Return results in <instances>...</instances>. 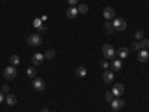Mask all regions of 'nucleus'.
Listing matches in <instances>:
<instances>
[{
  "label": "nucleus",
  "mask_w": 149,
  "mask_h": 112,
  "mask_svg": "<svg viewBox=\"0 0 149 112\" xmlns=\"http://www.w3.org/2000/svg\"><path fill=\"white\" fill-rule=\"evenodd\" d=\"M115 55H116V51L113 49V46L109 45V43H104V45H103V57H104L106 60H112Z\"/></svg>",
  "instance_id": "1"
},
{
  "label": "nucleus",
  "mask_w": 149,
  "mask_h": 112,
  "mask_svg": "<svg viewBox=\"0 0 149 112\" xmlns=\"http://www.w3.org/2000/svg\"><path fill=\"white\" fill-rule=\"evenodd\" d=\"M112 24H113L115 32H124L127 29V22L124 21L122 18H113V20H112Z\"/></svg>",
  "instance_id": "2"
},
{
  "label": "nucleus",
  "mask_w": 149,
  "mask_h": 112,
  "mask_svg": "<svg viewBox=\"0 0 149 112\" xmlns=\"http://www.w3.org/2000/svg\"><path fill=\"white\" fill-rule=\"evenodd\" d=\"M3 76H5L8 81L15 79V76H17V69H15V66H8V67L3 70Z\"/></svg>",
  "instance_id": "3"
},
{
  "label": "nucleus",
  "mask_w": 149,
  "mask_h": 112,
  "mask_svg": "<svg viewBox=\"0 0 149 112\" xmlns=\"http://www.w3.org/2000/svg\"><path fill=\"white\" fill-rule=\"evenodd\" d=\"M27 42H29L30 46H40V45H42V37L37 34V33H33V34L29 36Z\"/></svg>",
  "instance_id": "4"
},
{
  "label": "nucleus",
  "mask_w": 149,
  "mask_h": 112,
  "mask_svg": "<svg viewBox=\"0 0 149 112\" xmlns=\"http://www.w3.org/2000/svg\"><path fill=\"white\" fill-rule=\"evenodd\" d=\"M33 88L37 93H42L45 91V81L42 78H33Z\"/></svg>",
  "instance_id": "5"
},
{
  "label": "nucleus",
  "mask_w": 149,
  "mask_h": 112,
  "mask_svg": "<svg viewBox=\"0 0 149 112\" xmlns=\"http://www.w3.org/2000/svg\"><path fill=\"white\" fill-rule=\"evenodd\" d=\"M124 105H125V103H124V100H122L121 97H116V99H113V100L110 102V108L113 109V111H119V109H122Z\"/></svg>",
  "instance_id": "6"
},
{
  "label": "nucleus",
  "mask_w": 149,
  "mask_h": 112,
  "mask_svg": "<svg viewBox=\"0 0 149 112\" xmlns=\"http://www.w3.org/2000/svg\"><path fill=\"white\" fill-rule=\"evenodd\" d=\"M103 17H104L106 21H112V20L115 18V9L110 8V6H107V8L103 10Z\"/></svg>",
  "instance_id": "7"
},
{
  "label": "nucleus",
  "mask_w": 149,
  "mask_h": 112,
  "mask_svg": "<svg viewBox=\"0 0 149 112\" xmlns=\"http://www.w3.org/2000/svg\"><path fill=\"white\" fill-rule=\"evenodd\" d=\"M124 85L122 84H115L113 85V88H112V94H113L115 97H121L122 94H124Z\"/></svg>",
  "instance_id": "8"
},
{
  "label": "nucleus",
  "mask_w": 149,
  "mask_h": 112,
  "mask_svg": "<svg viewBox=\"0 0 149 112\" xmlns=\"http://www.w3.org/2000/svg\"><path fill=\"white\" fill-rule=\"evenodd\" d=\"M43 60H45V55H43V54L36 52V54L31 57V63H33L34 66H39V64H42V63H43Z\"/></svg>",
  "instance_id": "9"
},
{
  "label": "nucleus",
  "mask_w": 149,
  "mask_h": 112,
  "mask_svg": "<svg viewBox=\"0 0 149 112\" xmlns=\"http://www.w3.org/2000/svg\"><path fill=\"white\" fill-rule=\"evenodd\" d=\"M137 60L140 61V63H146V61L149 60L148 49H140V52H139V55H137Z\"/></svg>",
  "instance_id": "10"
},
{
  "label": "nucleus",
  "mask_w": 149,
  "mask_h": 112,
  "mask_svg": "<svg viewBox=\"0 0 149 112\" xmlns=\"http://www.w3.org/2000/svg\"><path fill=\"white\" fill-rule=\"evenodd\" d=\"M128 48H124V46H121V48H118V51H116V55L119 57V60H124V58H127L128 57Z\"/></svg>",
  "instance_id": "11"
},
{
  "label": "nucleus",
  "mask_w": 149,
  "mask_h": 112,
  "mask_svg": "<svg viewBox=\"0 0 149 112\" xmlns=\"http://www.w3.org/2000/svg\"><path fill=\"white\" fill-rule=\"evenodd\" d=\"M113 78H115L113 72H112V70H104V73H103V81H104L106 84H110L112 81H113Z\"/></svg>",
  "instance_id": "12"
},
{
  "label": "nucleus",
  "mask_w": 149,
  "mask_h": 112,
  "mask_svg": "<svg viewBox=\"0 0 149 112\" xmlns=\"http://www.w3.org/2000/svg\"><path fill=\"white\" fill-rule=\"evenodd\" d=\"M78 8H74V6H70L67 10H66V15H67V18H76L78 17Z\"/></svg>",
  "instance_id": "13"
},
{
  "label": "nucleus",
  "mask_w": 149,
  "mask_h": 112,
  "mask_svg": "<svg viewBox=\"0 0 149 112\" xmlns=\"http://www.w3.org/2000/svg\"><path fill=\"white\" fill-rule=\"evenodd\" d=\"M5 100H6V103H8L9 106H14V105L17 103V97H15V94L8 93V96L5 97Z\"/></svg>",
  "instance_id": "14"
},
{
  "label": "nucleus",
  "mask_w": 149,
  "mask_h": 112,
  "mask_svg": "<svg viewBox=\"0 0 149 112\" xmlns=\"http://www.w3.org/2000/svg\"><path fill=\"white\" fill-rule=\"evenodd\" d=\"M110 69L112 70H121L122 69V63H121V60L119 58H116V60H113V61H112V64H110Z\"/></svg>",
  "instance_id": "15"
},
{
  "label": "nucleus",
  "mask_w": 149,
  "mask_h": 112,
  "mask_svg": "<svg viewBox=\"0 0 149 112\" xmlns=\"http://www.w3.org/2000/svg\"><path fill=\"white\" fill-rule=\"evenodd\" d=\"M104 29H106L107 34H112V33L115 32V29H113V24H112L110 21H104Z\"/></svg>",
  "instance_id": "16"
},
{
  "label": "nucleus",
  "mask_w": 149,
  "mask_h": 112,
  "mask_svg": "<svg viewBox=\"0 0 149 112\" xmlns=\"http://www.w3.org/2000/svg\"><path fill=\"white\" fill-rule=\"evenodd\" d=\"M76 75L79 78H85L86 76V69L84 67V66H79L78 69H76Z\"/></svg>",
  "instance_id": "17"
},
{
  "label": "nucleus",
  "mask_w": 149,
  "mask_h": 112,
  "mask_svg": "<svg viewBox=\"0 0 149 112\" xmlns=\"http://www.w3.org/2000/svg\"><path fill=\"white\" fill-rule=\"evenodd\" d=\"M10 64H12V66H15V67H17V66L19 64V57H18L17 54L10 57Z\"/></svg>",
  "instance_id": "18"
},
{
  "label": "nucleus",
  "mask_w": 149,
  "mask_h": 112,
  "mask_svg": "<svg viewBox=\"0 0 149 112\" xmlns=\"http://www.w3.org/2000/svg\"><path fill=\"white\" fill-rule=\"evenodd\" d=\"M139 45H140V49H148L149 48V41L148 39H142V41H139Z\"/></svg>",
  "instance_id": "19"
},
{
  "label": "nucleus",
  "mask_w": 149,
  "mask_h": 112,
  "mask_svg": "<svg viewBox=\"0 0 149 112\" xmlns=\"http://www.w3.org/2000/svg\"><path fill=\"white\" fill-rule=\"evenodd\" d=\"M78 12H79V14H86V12H88V6L84 5V3H81V5L78 6Z\"/></svg>",
  "instance_id": "20"
},
{
  "label": "nucleus",
  "mask_w": 149,
  "mask_h": 112,
  "mask_svg": "<svg viewBox=\"0 0 149 112\" xmlns=\"http://www.w3.org/2000/svg\"><path fill=\"white\" fill-rule=\"evenodd\" d=\"M43 55H45V58H49V60H51V58L55 57V51H54V49H48V51H46Z\"/></svg>",
  "instance_id": "21"
},
{
  "label": "nucleus",
  "mask_w": 149,
  "mask_h": 112,
  "mask_svg": "<svg viewBox=\"0 0 149 112\" xmlns=\"http://www.w3.org/2000/svg\"><path fill=\"white\" fill-rule=\"evenodd\" d=\"M26 73H27L29 78H34V76H36V69H34V67H29V69L26 70Z\"/></svg>",
  "instance_id": "22"
},
{
  "label": "nucleus",
  "mask_w": 149,
  "mask_h": 112,
  "mask_svg": "<svg viewBox=\"0 0 149 112\" xmlns=\"http://www.w3.org/2000/svg\"><path fill=\"white\" fill-rule=\"evenodd\" d=\"M104 99H106V102H109V103H110V102L115 99V96L112 94V91H106V93H104Z\"/></svg>",
  "instance_id": "23"
},
{
  "label": "nucleus",
  "mask_w": 149,
  "mask_h": 112,
  "mask_svg": "<svg viewBox=\"0 0 149 112\" xmlns=\"http://www.w3.org/2000/svg\"><path fill=\"white\" fill-rule=\"evenodd\" d=\"M42 24H43V21H42L40 18H34V20H33V26H34L36 29H39Z\"/></svg>",
  "instance_id": "24"
},
{
  "label": "nucleus",
  "mask_w": 149,
  "mask_h": 112,
  "mask_svg": "<svg viewBox=\"0 0 149 112\" xmlns=\"http://www.w3.org/2000/svg\"><path fill=\"white\" fill-rule=\"evenodd\" d=\"M109 66H110V64H109V61H107L106 58H103V60L100 61V67H103V69H109Z\"/></svg>",
  "instance_id": "25"
},
{
  "label": "nucleus",
  "mask_w": 149,
  "mask_h": 112,
  "mask_svg": "<svg viewBox=\"0 0 149 112\" xmlns=\"http://www.w3.org/2000/svg\"><path fill=\"white\" fill-rule=\"evenodd\" d=\"M134 36H136V39H137V41H142L143 39V30H137L134 33Z\"/></svg>",
  "instance_id": "26"
},
{
  "label": "nucleus",
  "mask_w": 149,
  "mask_h": 112,
  "mask_svg": "<svg viewBox=\"0 0 149 112\" xmlns=\"http://www.w3.org/2000/svg\"><path fill=\"white\" fill-rule=\"evenodd\" d=\"M131 49H133V51H140V45H139V42H133Z\"/></svg>",
  "instance_id": "27"
},
{
  "label": "nucleus",
  "mask_w": 149,
  "mask_h": 112,
  "mask_svg": "<svg viewBox=\"0 0 149 112\" xmlns=\"http://www.w3.org/2000/svg\"><path fill=\"white\" fill-rule=\"evenodd\" d=\"M37 30H39V33H45L46 32V26H45V24H42V26L37 29Z\"/></svg>",
  "instance_id": "28"
},
{
  "label": "nucleus",
  "mask_w": 149,
  "mask_h": 112,
  "mask_svg": "<svg viewBox=\"0 0 149 112\" xmlns=\"http://www.w3.org/2000/svg\"><path fill=\"white\" fill-rule=\"evenodd\" d=\"M67 3L72 5V6H74V5H78V3H79V0H67Z\"/></svg>",
  "instance_id": "29"
},
{
  "label": "nucleus",
  "mask_w": 149,
  "mask_h": 112,
  "mask_svg": "<svg viewBox=\"0 0 149 112\" xmlns=\"http://www.w3.org/2000/svg\"><path fill=\"white\" fill-rule=\"evenodd\" d=\"M2 93H9V85H3L2 87Z\"/></svg>",
  "instance_id": "30"
},
{
  "label": "nucleus",
  "mask_w": 149,
  "mask_h": 112,
  "mask_svg": "<svg viewBox=\"0 0 149 112\" xmlns=\"http://www.w3.org/2000/svg\"><path fill=\"white\" fill-rule=\"evenodd\" d=\"M5 100V96H3V93H0V103H2Z\"/></svg>",
  "instance_id": "31"
},
{
  "label": "nucleus",
  "mask_w": 149,
  "mask_h": 112,
  "mask_svg": "<svg viewBox=\"0 0 149 112\" xmlns=\"http://www.w3.org/2000/svg\"><path fill=\"white\" fill-rule=\"evenodd\" d=\"M42 112H49V111H48L46 108H43V109H42Z\"/></svg>",
  "instance_id": "32"
}]
</instances>
